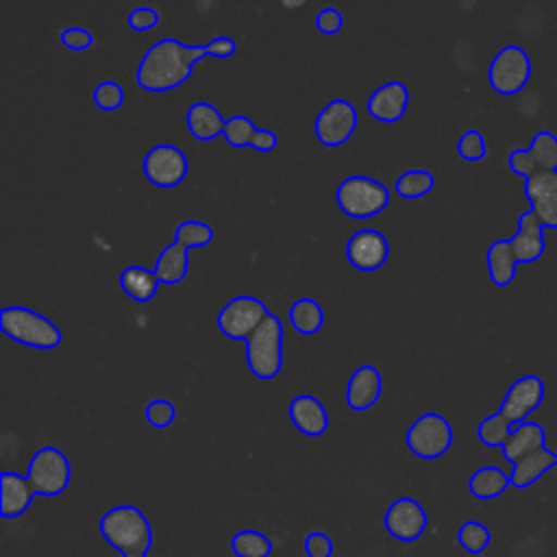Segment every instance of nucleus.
Masks as SVG:
<instances>
[{
	"mask_svg": "<svg viewBox=\"0 0 557 557\" xmlns=\"http://www.w3.org/2000/svg\"><path fill=\"white\" fill-rule=\"evenodd\" d=\"M202 57H209L207 46H185L168 37L152 44L146 50V54L139 61L135 78L139 87H144L146 91H170L189 78L191 67Z\"/></svg>",
	"mask_w": 557,
	"mask_h": 557,
	"instance_id": "1",
	"label": "nucleus"
},
{
	"mask_svg": "<svg viewBox=\"0 0 557 557\" xmlns=\"http://www.w3.org/2000/svg\"><path fill=\"white\" fill-rule=\"evenodd\" d=\"M98 533L122 557H148L152 548V524L133 505H115L98 520Z\"/></svg>",
	"mask_w": 557,
	"mask_h": 557,
	"instance_id": "2",
	"label": "nucleus"
},
{
	"mask_svg": "<svg viewBox=\"0 0 557 557\" xmlns=\"http://www.w3.org/2000/svg\"><path fill=\"white\" fill-rule=\"evenodd\" d=\"M0 329L9 339L28 348L48 350L61 344L59 326L46 315L26 307H4L0 311Z\"/></svg>",
	"mask_w": 557,
	"mask_h": 557,
	"instance_id": "3",
	"label": "nucleus"
},
{
	"mask_svg": "<svg viewBox=\"0 0 557 557\" xmlns=\"http://www.w3.org/2000/svg\"><path fill=\"white\" fill-rule=\"evenodd\" d=\"M246 361L257 379H274L283 368V322L268 313V318L246 339Z\"/></svg>",
	"mask_w": 557,
	"mask_h": 557,
	"instance_id": "4",
	"label": "nucleus"
},
{
	"mask_svg": "<svg viewBox=\"0 0 557 557\" xmlns=\"http://www.w3.org/2000/svg\"><path fill=\"white\" fill-rule=\"evenodd\" d=\"M335 200L342 213L366 220L379 215L389 205V189L370 176H348L335 189Z\"/></svg>",
	"mask_w": 557,
	"mask_h": 557,
	"instance_id": "5",
	"label": "nucleus"
},
{
	"mask_svg": "<svg viewBox=\"0 0 557 557\" xmlns=\"http://www.w3.org/2000/svg\"><path fill=\"white\" fill-rule=\"evenodd\" d=\"M72 476V468L67 457L54 446H41L28 463L26 479L35 492V496H59L65 492Z\"/></svg>",
	"mask_w": 557,
	"mask_h": 557,
	"instance_id": "6",
	"label": "nucleus"
},
{
	"mask_svg": "<svg viewBox=\"0 0 557 557\" xmlns=\"http://www.w3.org/2000/svg\"><path fill=\"white\" fill-rule=\"evenodd\" d=\"M407 448L420 459H437L442 457L453 444V429L450 422L435 411L422 413L405 435Z\"/></svg>",
	"mask_w": 557,
	"mask_h": 557,
	"instance_id": "7",
	"label": "nucleus"
},
{
	"mask_svg": "<svg viewBox=\"0 0 557 557\" xmlns=\"http://www.w3.org/2000/svg\"><path fill=\"white\" fill-rule=\"evenodd\" d=\"M531 76V59L524 48L509 44L496 52L490 63L487 78L494 91L503 96H513L522 91Z\"/></svg>",
	"mask_w": 557,
	"mask_h": 557,
	"instance_id": "8",
	"label": "nucleus"
},
{
	"mask_svg": "<svg viewBox=\"0 0 557 557\" xmlns=\"http://www.w3.org/2000/svg\"><path fill=\"white\" fill-rule=\"evenodd\" d=\"M268 307L255 296H235L218 313V329L228 339H248L268 318Z\"/></svg>",
	"mask_w": 557,
	"mask_h": 557,
	"instance_id": "9",
	"label": "nucleus"
},
{
	"mask_svg": "<svg viewBox=\"0 0 557 557\" xmlns=\"http://www.w3.org/2000/svg\"><path fill=\"white\" fill-rule=\"evenodd\" d=\"M189 163L181 148L157 144L144 157V174L157 187H176L187 176Z\"/></svg>",
	"mask_w": 557,
	"mask_h": 557,
	"instance_id": "10",
	"label": "nucleus"
},
{
	"mask_svg": "<svg viewBox=\"0 0 557 557\" xmlns=\"http://www.w3.org/2000/svg\"><path fill=\"white\" fill-rule=\"evenodd\" d=\"M383 524L387 533L398 542H416L429 524V516L424 507L409 496H400L389 503L383 516Z\"/></svg>",
	"mask_w": 557,
	"mask_h": 557,
	"instance_id": "11",
	"label": "nucleus"
},
{
	"mask_svg": "<svg viewBox=\"0 0 557 557\" xmlns=\"http://www.w3.org/2000/svg\"><path fill=\"white\" fill-rule=\"evenodd\" d=\"M355 128H357V111L344 98L331 100L315 117V135L329 148L342 146L355 133Z\"/></svg>",
	"mask_w": 557,
	"mask_h": 557,
	"instance_id": "12",
	"label": "nucleus"
},
{
	"mask_svg": "<svg viewBox=\"0 0 557 557\" xmlns=\"http://www.w3.org/2000/svg\"><path fill=\"white\" fill-rule=\"evenodd\" d=\"M542 400H544L542 379L535 374H524L511 383L498 411L516 426L520 422H527L529 413L535 411L542 405Z\"/></svg>",
	"mask_w": 557,
	"mask_h": 557,
	"instance_id": "13",
	"label": "nucleus"
},
{
	"mask_svg": "<svg viewBox=\"0 0 557 557\" xmlns=\"http://www.w3.org/2000/svg\"><path fill=\"white\" fill-rule=\"evenodd\" d=\"M389 255V244L387 237L374 228H363L357 231L348 244H346V257L348 261L363 272L379 270Z\"/></svg>",
	"mask_w": 557,
	"mask_h": 557,
	"instance_id": "14",
	"label": "nucleus"
},
{
	"mask_svg": "<svg viewBox=\"0 0 557 557\" xmlns=\"http://www.w3.org/2000/svg\"><path fill=\"white\" fill-rule=\"evenodd\" d=\"M524 194L540 222L557 228V172L537 170L524 181Z\"/></svg>",
	"mask_w": 557,
	"mask_h": 557,
	"instance_id": "15",
	"label": "nucleus"
},
{
	"mask_svg": "<svg viewBox=\"0 0 557 557\" xmlns=\"http://www.w3.org/2000/svg\"><path fill=\"white\" fill-rule=\"evenodd\" d=\"M511 239V248L516 252L518 263H533L544 255L546 242H544V224L533 213V209L524 211L518 218V231Z\"/></svg>",
	"mask_w": 557,
	"mask_h": 557,
	"instance_id": "16",
	"label": "nucleus"
},
{
	"mask_svg": "<svg viewBox=\"0 0 557 557\" xmlns=\"http://www.w3.org/2000/svg\"><path fill=\"white\" fill-rule=\"evenodd\" d=\"M409 104V91L400 81H389L372 91L368 100V113L381 122H396L403 117Z\"/></svg>",
	"mask_w": 557,
	"mask_h": 557,
	"instance_id": "17",
	"label": "nucleus"
},
{
	"mask_svg": "<svg viewBox=\"0 0 557 557\" xmlns=\"http://www.w3.org/2000/svg\"><path fill=\"white\" fill-rule=\"evenodd\" d=\"M289 420L302 435L309 437H318L329 429V413L311 394H300L289 403Z\"/></svg>",
	"mask_w": 557,
	"mask_h": 557,
	"instance_id": "18",
	"label": "nucleus"
},
{
	"mask_svg": "<svg viewBox=\"0 0 557 557\" xmlns=\"http://www.w3.org/2000/svg\"><path fill=\"white\" fill-rule=\"evenodd\" d=\"M381 372L374 366H361L352 372L346 385V403L355 411L370 409L381 396Z\"/></svg>",
	"mask_w": 557,
	"mask_h": 557,
	"instance_id": "19",
	"label": "nucleus"
},
{
	"mask_svg": "<svg viewBox=\"0 0 557 557\" xmlns=\"http://www.w3.org/2000/svg\"><path fill=\"white\" fill-rule=\"evenodd\" d=\"M33 487L26 476L4 470L0 474V516L20 518L33 503Z\"/></svg>",
	"mask_w": 557,
	"mask_h": 557,
	"instance_id": "20",
	"label": "nucleus"
},
{
	"mask_svg": "<svg viewBox=\"0 0 557 557\" xmlns=\"http://www.w3.org/2000/svg\"><path fill=\"white\" fill-rule=\"evenodd\" d=\"M544 444H546L544 426L537 424V422L527 420V422H520L511 429V435L503 446V457L513 466L522 457L544 448Z\"/></svg>",
	"mask_w": 557,
	"mask_h": 557,
	"instance_id": "21",
	"label": "nucleus"
},
{
	"mask_svg": "<svg viewBox=\"0 0 557 557\" xmlns=\"http://www.w3.org/2000/svg\"><path fill=\"white\" fill-rule=\"evenodd\" d=\"M553 468H557V453L544 446V448L522 457L520 461H516L511 472H509V479H511L513 487L524 490V487L533 485L544 472H548Z\"/></svg>",
	"mask_w": 557,
	"mask_h": 557,
	"instance_id": "22",
	"label": "nucleus"
},
{
	"mask_svg": "<svg viewBox=\"0 0 557 557\" xmlns=\"http://www.w3.org/2000/svg\"><path fill=\"white\" fill-rule=\"evenodd\" d=\"M185 122H187L189 133L200 141H209V139L218 137L220 133H224V124H226L222 113L209 102H194L187 109Z\"/></svg>",
	"mask_w": 557,
	"mask_h": 557,
	"instance_id": "23",
	"label": "nucleus"
},
{
	"mask_svg": "<svg viewBox=\"0 0 557 557\" xmlns=\"http://www.w3.org/2000/svg\"><path fill=\"white\" fill-rule=\"evenodd\" d=\"M485 259H487V272H490V278L494 285L507 287L516 278L518 259L511 248V239H496L487 248Z\"/></svg>",
	"mask_w": 557,
	"mask_h": 557,
	"instance_id": "24",
	"label": "nucleus"
},
{
	"mask_svg": "<svg viewBox=\"0 0 557 557\" xmlns=\"http://www.w3.org/2000/svg\"><path fill=\"white\" fill-rule=\"evenodd\" d=\"M159 283L157 272L141 265H128L120 272V287L135 302H148L157 294Z\"/></svg>",
	"mask_w": 557,
	"mask_h": 557,
	"instance_id": "25",
	"label": "nucleus"
},
{
	"mask_svg": "<svg viewBox=\"0 0 557 557\" xmlns=\"http://www.w3.org/2000/svg\"><path fill=\"white\" fill-rule=\"evenodd\" d=\"M511 485L509 474L498 466H483L468 479V490L479 500H492Z\"/></svg>",
	"mask_w": 557,
	"mask_h": 557,
	"instance_id": "26",
	"label": "nucleus"
},
{
	"mask_svg": "<svg viewBox=\"0 0 557 557\" xmlns=\"http://www.w3.org/2000/svg\"><path fill=\"white\" fill-rule=\"evenodd\" d=\"M189 270V257H187V248L181 246L178 242H172L168 244L161 255L157 257V263H154V272L159 276L161 283H168V285H176L185 278Z\"/></svg>",
	"mask_w": 557,
	"mask_h": 557,
	"instance_id": "27",
	"label": "nucleus"
},
{
	"mask_svg": "<svg viewBox=\"0 0 557 557\" xmlns=\"http://www.w3.org/2000/svg\"><path fill=\"white\" fill-rule=\"evenodd\" d=\"M289 324L302 333V335H313L320 331L322 322H324V311L322 307L313 300V298H298L292 307H289Z\"/></svg>",
	"mask_w": 557,
	"mask_h": 557,
	"instance_id": "28",
	"label": "nucleus"
},
{
	"mask_svg": "<svg viewBox=\"0 0 557 557\" xmlns=\"http://www.w3.org/2000/svg\"><path fill=\"white\" fill-rule=\"evenodd\" d=\"M272 540L255 529L237 531L231 537V550L235 557H270L272 555Z\"/></svg>",
	"mask_w": 557,
	"mask_h": 557,
	"instance_id": "29",
	"label": "nucleus"
},
{
	"mask_svg": "<svg viewBox=\"0 0 557 557\" xmlns=\"http://www.w3.org/2000/svg\"><path fill=\"white\" fill-rule=\"evenodd\" d=\"M431 189H433V174L429 170H422V168H413V170L403 172L394 183V191L400 198H409V200L422 198Z\"/></svg>",
	"mask_w": 557,
	"mask_h": 557,
	"instance_id": "30",
	"label": "nucleus"
},
{
	"mask_svg": "<svg viewBox=\"0 0 557 557\" xmlns=\"http://www.w3.org/2000/svg\"><path fill=\"white\" fill-rule=\"evenodd\" d=\"M511 429H513V424L500 413V411H496V413H492V416H487V418H483L481 422H479V426H476V435H479V440H481V444H485V446H505V442L509 440V435H511Z\"/></svg>",
	"mask_w": 557,
	"mask_h": 557,
	"instance_id": "31",
	"label": "nucleus"
},
{
	"mask_svg": "<svg viewBox=\"0 0 557 557\" xmlns=\"http://www.w3.org/2000/svg\"><path fill=\"white\" fill-rule=\"evenodd\" d=\"M533 152V159L537 163V170L557 172V135L542 128L533 135V141L529 146Z\"/></svg>",
	"mask_w": 557,
	"mask_h": 557,
	"instance_id": "32",
	"label": "nucleus"
},
{
	"mask_svg": "<svg viewBox=\"0 0 557 557\" xmlns=\"http://www.w3.org/2000/svg\"><path fill=\"white\" fill-rule=\"evenodd\" d=\"M490 529L479 520H466L457 529V542L470 555H481L490 546Z\"/></svg>",
	"mask_w": 557,
	"mask_h": 557,
	"instance_id": "33",
	"label": "nucleus"
},
{
	"mask_svg": "<svg viewBox=\"0 0 557 557\" xmlns=\"http://www.w3.org/2000/svg\"><path fill=\"white\" fill-rule=\"evenodd\" d=\"M174 242H178L181 246L189 248H202L209 246L213 242V228L200 220H183L176 226V235Z\"/></svg>",
	"mask_w": 557,
	"mask_h": 557,
	"instance_id": "34",
	"label": "nucleus"
},
{
	"mask_svg": "<svg viewBox=\"0 0 557 557\" xmlns=\"http://www.w3.org/2000/svg\"><path fill=\"white\" fill-rule=\"evenodd\" d=\"M257 133V126L252 124L250 117L246 115H231L224 124V139L233 146V148H244L250 146L252 137Z\"/></svg>",
	"mask_w": 557,
	"mask_h": 557,
	"instance_id": "35",
	"label": "nucleus"
},
{
	"mask_svg": "<svg viewBox=\"0 0 557 557\" xmlns=\"http://www.w3.org/2000/svg\"><path fill=\"white\" fill-rule=\"evenodd\" d=\"M124 102V91L115 81H102L94 89V104L100 111H115Z\"/></svg>",
	"mask_w": 557,
	"mask_h": 557,
	"instance_id": "36",
	"label": "nucleus"
},
{
	"mask_svg": "<svg viewBox=\"0 0 557 557\" xmlns=\"http://www.w3.org/2000/svg\"><path fill=\"white\" fill-rule=\"evenodd\" d=\"M457 152H459V157L466 159V161H481V159L485 157V152H487L483 133L476 131V128H468V131L459 137V141H457Z\"/></svg>",
	"mask_w": 557,
	"mask_h": 557,
	"instance_id": "37",
	"label": "nucleus"
},
{
	"mask_svg": "<svg viewBox=\"0 0 557 557\" xmlns=\"http://www.w3.org/2000/svg\"><path fill=\"white\" fill-rule=\"evenodd\" d=\"M144 416H146V420H148L150 426H154V429H165V426H170V424L174 422L176 409H174V405H172L170 400H165V398H154V400H150V403L146 405Z\"/></svg>",
	"mask_w": 557,
	"mask_h": 557,
	"instance_id": "38",
	"label": "nucleus"
},
{
	"mask_svg": "<svg viewBox=\"0 0 557 557\" xmlns=\"http://www.w3.org/2000/svg\"><path fill=\"white\" fill-rule=\"evenodd\" d=\"M307 557H333V540L322 531H309L302 542Z\"/></svg>",
	"mask_w": 557,
	"mask_h": 557,
	"instance_id": "39",
	"label": "nucleus"
},
{
	"mask_svg": "<svg viewBox=\"0 0 557 557\" xmlns=\"http://www.w3.org/2000/svg\"><path fill=\"white\" fill-rule=\"evenodd\" d=\"M507 163H509V168H511L516 174H520L524 181L537 172V163H535L533 152H531L529 148L511 150L509 157H507Z\"/></svg>",
	"mask_w": 557,
	"mask_h": 557,
	"instance_id": "40",
	"label": "nucleus"
},
{
	"mask_svg": "<svg viewBox=\"0 0 557 557\" xmlns=\"http://www.w3.org/2000/svg\"><path fill=\"white\" fill-rule=\"evenodd\" d=\"M61 41L70 50H87L94 46V35L87 28L70 26V28L61 30Z\"/></svg>",
	"mask_w": 557,
	"mask_h": 557,
	"instance_id": "41",
	"label": "nucleus"
},
{
	"mask_svg": "<svg viewBox=\"0 0 557 557\" xmlns=\"http://www.w3.org/2000/svg\"><path fill=\"white\" fill-rule=\"evenodd\" d=\"M128 26L133 28V30H150V28H154L157 24H159V13H157V9H152V7H135L131 13H128Z\"/></svg>",
	"mask_w": 557,
	"mask_h": 557,
	"instance_id": "42",
	"label": "nucleus"
},
{
	"mask_svg": "<svg viewBox=\"0 0 557 557\" xmlns=\"http://www.w3.org/2000/svg\"><path fill=\"white\" fill-rule=\"evenodd\" d=\"M342 24H344V17H342V13L335 7H324L315 15V28L320 33L333 35V33H337L342 28Z\"/></svg>",
	"mask_w": 557,
	"mask_h": 557,
	"instance_id": "43",
	"label": "nucleus"
},
{
	"mask_svg": "<svg viewBox=\"0 0 557 557\" xmlns=\"http://www.w3.org/2000/svg\"><path fill=\"white\" fill-rule=\"evenodd\" d=\"M207 46V52H209V57H218V59H228V57H233L235 54V48H237V44H235V39H231V37H213L209 44H205Z\"/></svg>",
	"mask_w": 557,
	"mask_h": 557,
	"instance_id": "44",
	"label": "nucleus"
},
{
	"mask_svg": "<svg viewBox=\"0 0 557 557\" xmlns=\"http://www.w3.org/2000/svg\"><path fill=\"white\" fill-rule=\"evenodd\" d=\"M276 133L274 131H268V128H257L252 141H250V148H255L257 152H270L276 148Z\"/></svg>",
	"mask_w": 557,
	"mask_h": 557,
	"instance_id": "45",
	"label": "nucleus"
}]
</instances>
